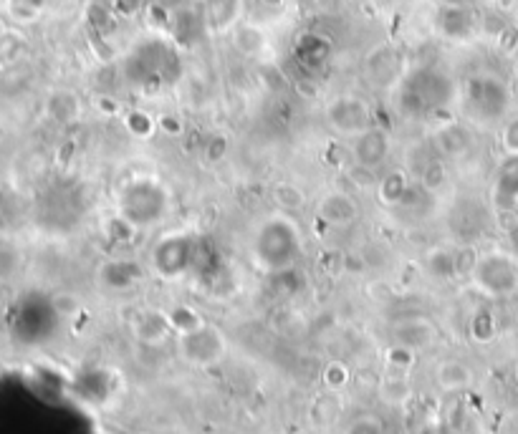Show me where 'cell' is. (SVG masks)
Returning <instances> with one entry per match:
<instances>
[{"instance_id": "cell-1", "label": "cell", "mask_w": 518, "mask_h": 434, "mask_svg": "<svg viewBox=\"0 0 518 434\" xmlns=\"http://www.w3.org/2000/svg\"><path fill=\"white\" fill-rule=\"evenodd\" d=\"M306 253V235L299 217L284 210L258 217L248 235V258L263 276H289Z\"/></svg>"}, {"instance_id": "cell-2", "label": "cell", "mask_w": 518, "mask_h": 434, "mask_svg": "<svg viewBox=\"0 0 518 434\" xmlns=\"http://www.w3.org/2000/svg\"><path fill=\"white\" fill-rule=\"evenodd\" d=\"M114 212L129 225L145 233L160 228L172 212V192L162 177L152 172H137L124 177L114 192Z\"/></svg>"}, {"instance_id": "cell-3", "label": "cell", "mask_w": 518, "mask_h": 434, "mask_svg": "<svg viewBox=\"0 0 518 434\" xmlns=\"http://www.w3.org/2000/svg\"><path fill=\"white\" fill-rule=\"evenodd\" d=\"M200 260L198 238L190 230H167L145 255L150 281H160L165 286L187 281Z\"/></svg>"}, {"instance_id": "cell-4", "label": "cell", "mask_w": 518, "mask_h": 434, "mask_svg": "<svg viewBox=\"0 0 518 434\" xmlns=\"http://www.w3.org/2000/svg\"><path fill=\"white\" fill-rule=\"evenodd\" d=\"M147 281H150L147 263L134 255H109L97 260V265L91 268V286L104 301H132Z\"/></svg>"}, {"instance_id": "cell-5", "label": "cell", "mask_w": 518, "mask_h": 434, "mask_svg": "<svg viewBox=\"0 0 518 434\" xmlns=\"http://www.w3.org/2000/svg\"><path fill=\"white\" fill-rule=\"evenodd\" d=\"M453 81L440 71L422 69L400 81L395 94L397 112L407 119H420L438 112L453 101Z\"/></svg>"}, {"instance_id": "cell-6", "label": "cell", "mask_w": 518, "mask_h": 434, "mask_svg": "<svg viewBox=\"0 0 518 434\" xmlns=\"http://www.w3.org/2000/svg\"><path fill=\"white\" fill-rule=\"evenodd\" d=\"M468 283L481 293L483 298H508L518 291V263L508 253L488 250L476 255L473 268L468 273Z\"/></svg>"}, {"instance_id": "cell-7", "label": "cell", "mask_w": 518, "mask_h": 434, "mask_svg": "<svg viewBox=\"0 0 518 434\" xmlns=\"http://www.w3.org/2000/svg\"><path fill=\"white\" fill-rule=\"evenodd\" d=\"M324 122L334 134L352 139L374 127L372 106L357 94H339L324 106Z\"/></svg>"}, {"instance_id": "cell-8", "label": "cell", "mask_w": 518, "mask_h": 434, "mask_svg": "<svg viewBox=\"0 0 518 434\" xmlns=\"http://www.w3.org/2000/svg\"><path fill=\"white\" fill-rule=\"evenodd\" d=\"M493 91H498V84L488 76H473V79L465 81L463 89H460V112H463V117L481 124L493 122L506 106V101L491 99Z\"/></svg>"}, {"instance_id": "cell-9", "label": "cell", "mask_w": 518, "mask_h": 434, "mask_svg": "<svg viewBox=\"0 0 518 434\" xmlns=\"http://www.w3.org/2000/svg\"><path fill=\"white\" fill-rule=\"evenodd\" d=\"M314 215L321 225L332 230H347L362 217V205L347 190H329L316 200Z\"/></svg>"}, {"instance_id": "cell-10", "label": "cell", "mask_w": 518, "mask_h": 434, "mask_svg": "<svg viewBox=\"0 0 518 434\" xmlns=\"http://www.w3.org/2000/svg\"><path fill=\"white\" fill-rule=\"evenodd\" d=\"M392 154V137L390 132L380 127H372L367 132L357 134L349 139V157L354 165L367 167L372 172H380L387 165Z\"/></svg>"}, {"instance_id": "cell-11", "label": "cell", "mask_w": 518, "mask_h": 434, "mask_svg": "<svg viewBox=\"0 0 518 434\" xmlns=\"http://www.w3.org/2000/svg\"><path fill=\"white\" fill-rule=\"evenodd\" d=\"M430 142H433L435 152H438L445 162H453V159H460L470 149V134L463 122L448 119V122H440L438 127L433 129Z\"/></svg>"}, {"instance_id": "cell-12", "label": "cell", "mask_w": 518, "mask_h": 434, "mask_svg": "<svg viewBox=\"0 0 518 434\" xmlns=\"http://www.w3.org/2000/svg\"><path fill=\"white\" fill-rule=\"evenodd\" d=\"M417 182L412 180L410 172L405 167H395V170H387L385 175L377 180L374 187V195L382 207H402L415 192Z\"/></svg>"}, {"instance_id": "cell-13", "label": "cell", "mask_w": 518, "mask_h": 434, "mask_svg": "<svg viewBox=\"0 0 518 434\" xmlns=\"http://www.w3.org/2000/svg\"><path fill=\"white\" fill-rule=\"evenodd\" d=\"M422 268H425L430 281L443 283V286H450V283L458 281L465 273L458 253L453 248H448V245H435L433 250H428L425 260H422Z\"/></svg>"}, {"instance_id": "cell-14", "label": "cell", "mask_w": 518, "mask_h": 434, "mask_svg": "<svg viewBox=\"0 0 518 434\" xmlns=\"http://www.w3.org/2000/svg\"><path fill=\"white\" fill-rule=\"evenodd\" d=\"M271 200L276 205V210H284L296 215L299 210H304L309 197H306L304 187L294 180H281L271 187Z\"/></svg>"}, {"instance_id": "cell-15", "label": "cell", "mask_w": 518, "mask_h": 434, "mask_svg": "<svg viewBox=\"0 0 518 434\" xmlns=\"http://www.w3.org/2000/svg\"><path fill=\"white\" fill-rule=\"evenodd\" d=\"M46 6H49V0H6L8 13H11L13 21L18 23L36 21Z\"/></svg>"}, {"instance_id": "cell-16", "label": "cell", "mask_w": 518, "mask_h": 434, "mask_svg": "<svg viewBox=\"0 0 518 434\" xmlns=\"http://www.w3.org/2000/svg\"><path fill=\"white\" fill-rule=\"evenodd\" d=\"M503 139H506V147L511 149V152H518V119H513V122L508 124L506 132H503Z\"/></svg>"}, {"instance_id": "cell-17", "label": "cell", "mask_w": 518, "mask_h": 434, "mask_svg": "<svg viewBox=\"0 0 518 434\" xmlns=\"http://www.w3.org/2000/svg\"><path fill=\"white\" fill-rule=\"evenodd\" d=\"M11 248L18 250L16 245H13V223H11ZM18 253H23V250H18ZM23 255H26V253H23ZM26 260H28V258H26ZM28 265H31V263H28ZM28 308H31V306H28ZM26 316H28V311H26ZM26 316H23V321H26ZM21 326H23V323H21Z\"/></svg>"}]
</instances>
